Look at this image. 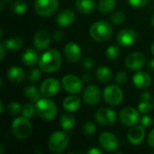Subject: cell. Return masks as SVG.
Instances as JSON below:
<instances>
[{
    "label": "cell",
    "instance_id": "cell-16",
    "mask_svg": "<svg viewBox=\"0 0 154 154\" xmlns=\"http://www.w3.org/2000/svg\"><path fill=\"white\" fill-rule=\"evenodd\" d=\"M65 58L72 63H77L81 60L82 57V51L79 44L76 42H68L63 50Z\"/></svg>",
    "mask_w": 154,
    "mask_h": 154
},
{
    "label": "cell",
    "instance_id": "cell-26",
    "mask_svg": "<svg viewBox=\"0 0 154 154\" xmlns=\"http://www.w3.org/2000/svg\"><path fill=\"white\" fill-rule=\"evenodd\" d=\"M23 94H24L25 97L32 103H36L42 96L40 89H38L35 86L26 87L23 90Z\"/></svg>",
    "mask_w": 154,
    "mask_h": 154
},
{
    "label": "cell",
    "instance_id": "cell-28",
    "mask_svg": "<svg viewBox=\"0 0 154 154\" xmlns=\"http://www.w3.org/2000/svg\"><path fill=\"white\" fill-rule=\"evenodd\" d=\"M96 77L97 79L102 82V83H107L109 81H111L113 74L112 71L106 66H101L99 67L97 71H96Z\"/></svg>",
    "mask_w": 154,
    "mask_h": 154
},
{
    "label": "cell",
    "instance_id": "cell-45",
    "mask_svg": "<svg viewBox=\"0 0 154 154\" xmlns=\"http://www.w3.org/2000/svg\"><path fill=\"white\" fill-rule=\"evenodd\" d=\"M91 79H92V78H91V75H90L89 73H86V74H84L83 77H82L83 82H86V83H89V82L91 81Z\"/></svg>",
    "mask_w": 154,
    "mask_h": 154
},
{
    "label": "cell",
    "instance_id": "cell-15",
    "mask_svg": "<svg viewBox=\"0 0 154 154\" xmlns=\"http://www.w3.org/2000/svg\"><path fill=\"white\" fill-rule=\"evenodd\" d=\"M83 99L85 103L89 106H96L100 102L101 99V92L97 86L89 85L83 91Z\"/></svg>",
    "mask_w": 154,
    "mask_h": 154
},
{
    "label": "cell",
    "instance_id": "cell-9",
    "mask_svg": "<svg viewBox=\"0 0 154 154\" xmlns=\"http://www.w3.org/2000/svg\"><path fill=\"white\" fill-rule=\"evenodd\" d=\"M97 122L103 126H111L116 122V113L112 108L102 107L99 108L96 113Z\"/></svg>",
    "mask_w": 154,
    "mask_h": 154
},
{
    "label": "cell",
    "instance_id": "cell-11",
    "mask_svg": "<svg viewBox=\"0 0 154 154\" xmlns=\"http://www.w3.org/2000/svg\"><path fill=\"white\" fill-rule=\"evenodd\" d=\"M60 83L54 78H49L45 79L40 86V91L45 97H51L56 96L60 89Z\"/></svg>",
    "mask_w": 154,
    "mask_h": 154
},
{
    "label": "cell",
    "instance_id": "cell-51",
    "mask_svg": "<svg viewBox=\"0 0 154 154\" xmlns=\"http://www.w3.org/2000/svg\"><path fill=\"white\" fill-rule=\"evenodd\" d=\"M151 23H152V25L154 27V14H152V18H151Z\"/></svg>",
    "mask_w": 154,
    "mask_h": 154
},
{
    "label": "cell",
    "instance_id": "cell-55",
    "mask_svg": "<svg viewBox=\"0 0 154 154\" xmlns=\"http://www.w3.org/2000/svg\"><path fill=\"white\" fill-rule=\"evenodd\" d=\"M153 106H154V101H153Z\"/></svg>",
    "mask_w": 154,
    "mask_h": 154
},
{
    "label": "cell",
    "instance_id": "cell-36",
    "mask_svg": "<svg viewBox=\"0 0 154 154\" xmlns=\"http://www.w3.org/2000/svg\"><path fill=\"white\" fill-rule=\"evenodd\" d=\"M152 104L150 103V101H142L139 106H138V111L140 114L143 115H147L152 111Z\"/></svg>",
    "mask_w": 154,
    "mask_h": 154
},
{
    "label": "cell",
    "instance_id": "cell-10",
    "mask_svg": "<svg viewBox=\"0 0 154 154\" xmlns=\"http://www.w3.org/2000/svg\"><path fill=\"white\" fill-rule=\"evenodd\" d=\"M137 39H138V35L136 32L130 28H125L121 30L116 36L117 43L125 48L134 45L137 42Z\"/></svg>",
    "mask_w": 154,
    "mask_h": 154
},
{
    "label": "cell",
    "instance_id": "cell-18",
    "mask_svg": "<svg viewBox=\"0 0 154 154\" xmlns=\"http://www.w3.org/2000/svg\"><path fill=\"white\" fill-rule=\"evenodd\" d=\"M76 19V14L71 9H64L61 12L59 13L57 18H56V23L60 27L65 28L69 27L71 25Z\"/></svg>",
    "mask_w": 154,
    "mask_h": 154
},
{
    "label": "cell",
    "instance_id": "cell-38",
    "mask_svg": "<svg viewBox=\"0 0 154 154\" xmlns=\"http://www.w3.org/2000/svg\"><path fill=\"white\" fill-rule=\"evenodd\" d=\"M127 74L125 71H119L116 76V81L118 85H125L127 82Z\"/></svg>",
    "mask_w": 154,
    "mask_h": 154
},
{
    "label": "cell",
    "instance_id": "cell-19",
    "mask_svg": "<svg viewBox=\"0 0 154 154\" xmlns=\"http://www.w3.org/2000/svg\"><path fill=\"white\" fill-rule=\"evenodd\" d=\"M133 83L136 88L144 89L152 84V78L146 71H137L133 77Z\"/></svg>",
    "mask_w": 154,
    "mask_h": 154
},
{
    "label": "cell",
    "instance_id": "cell-14",
    "mask_svg": "<svg viewBox=\"0 0 154 154\" xmlns=\"http://www.w3.org/2000/svg\"><path fill=\"white\" fill-rule=\"evenodd\" d=\"M146 61V57L140 51H134L129 54L125 59V66L130 70H139Z\"/></svg>",
    "mask_w": 154,
    "mask_h": 154
},
{
    "label": "cell",
    "instance_id": "cell-21",
    "mask_svg": "<svg viewBox=\"0 0 154 154\" xmlns=\"http://www.w3.org/2000/svg\"><path fill=\"white\" fill-rule=\"evenodd\" d=\"M7 79L13 83H21L25 78L24 70L19 66H12L6 71Z\"/></svg>",
    "mask_w": 154,
    "mask_h": 154
},
{
    "label": "cell",
    "instance_id": "cell-30",
    "mask_svg": "<svg viewBox=\"0 0 154 154\" xmlns=\"http://www.w3.org/2000/svg\"><path fill=\"white\" fill-rule=\"evenodd\" d=\"M28 9V5L23 0H16L11 4V10L16 14H23Z\"/></svg>",
    "mask_w": 154,
    "mask_h": 154
},
{
    "label": "cell",
    "instance_id": "cell-41",
    "mask_svg": "<svg viewBox=\"0 0 154 154\" xmlns=\"http://www.w3.org/2000/svg\"><path fill=\"white\" fill-rule=\"evenodd\" d=\"M82 65L86 69H91L95 66V61L91 58H85L82 61Z\"/></svg>",
    "mask_w": 154,
    "mask_h": 154
},
{
    "label": "cell",
    "instance_id": "cell-40",
    "mask_svg": "<svg viewBox=\"0 0 154 154\" xmlns=\"http://www.w3.org/2000/svg\"><path fill=\"white\" fill-rule=\"evenodd\" d=\"M152 124V117L149 116H145L143 115V116L141 118L140 120V125L144 127V128H148L151 126V125Z\"/></svg>",
    "mask_w": 154,
    "mask_h": 154
},
{
    "label": "cell",
    "instance_id": "cell-20",
    "mask_svg": "<svg viewBox=\"0 0 154 154\" xmlns=\"http://www.w3.org/2000/svg\"><path fill=\"white\" fill-rule=\"evenodd\" d=\"M51 43V36L46 31L41 30L37 32L33 37V45L36 49L42 51L45 50Z\"/></svg>",
    "mask_w": 154,
    "mask_h": 154
},
{
    "label": "cell",
    "instance_id": "cell-7",
    "mask_svg": "<svg viewBox=\"0 0 154 154\" xmlns=\"http://www.w3.org/2000/svg\"><path fill=\"white\" fill-rule=\"evenodd\" d=\"M103 97L108 105L116 106L122 103L124 99V93L118 86L110 85L104 89Z\"/></svg>",
    "mask_w": 154,
    "mask_h": 154
},
{
    "label": "cell",
    "instance_id": "cell-8",
    "mask_svg": "<svg viewBox=\"0 0 154 154\" xmlns=\"http://www.w3.org/2000/svg\"><path fill=\"white\" fill-rule=\"evenodd\" d=\"M61 86L66 92L69 94H78L83 88V82L79 77L72 74H68L62 78Z\"/></svg>",
    "mask_w": 154,
    "mask_h": 154
},
{
    "label": "cell",
    "instance_id": "cell-35",
    "mask_svg": "<svg viewBox=\"0 0 154 154\" xmlns=\"http://www.w3.org/2000/svg\"><path fill=\"white\" fill-rule=\"evenodd\" d=\"M41 69H36V68H32L29 71H28V79L31 81V82H37L41 77H42V72H41Z\"/></svg>",
    "mask_w": 154,
    "mask_h": 154
},
{
    "label": "cell",
    "instance_id": "cell-48",
    "mask_svg": "<svg viewBox=\"0 0 154 154\" xmlns=\"http://www.w3.org/2000/svg\"><path fill=\"white\" fill-rule=\"evenodd\" d=\"M148 68H149L150 70L154 71V59L151 60L149 61V63H148Z\"/></svg>",
    "mask_w": 154,
    "mask_h": 154
},
{
    "label": "cell",
    "instance_id": "cell-50",
    "mask_svg": "<svg viewBox=\"0 0 154 154\" xmlns=\"http://www.w3.org/2000/svg\"><path fill=\"white\" fill-rule=\"evenodd\" d=\"M5 151H4V146L2 144H0V154H4Z\"/></svg>",
    "mask_w": 154,
    "mask_h": 154
},
{
    "label": "cell",
    "instance_id": "cell-5",
    "mask_svg": "<svg viewBox=\"0 0 154 154\" xmlns=\"http://www.w3.org/2000/svg\"><path fill=\"white\" fill-rule=\"evenodd\" d=\"M32 132V125L29 118L21 116L12 122V133L14 136L20 141L27 139Z\"/></svg>",
    "mask_w": 154,
    "mask_h": 154
},
{
    "label": "cell",
    "instance_id": "cell-4",
    "mask_svg": "<svg viewBox=\"0 0 154 154\" xmlns=\"http://www.w3.org/2000/svg\"><path fill=\"white\" fill-rule=\"evenodd\" d=\"M89 34L97 42H106L112 37L113 27L106 21H97L90 26Z\"/></svg>",
    "mask_w": 154,
    "mask_h": 154
},
{
    "label": "cell",
    "instance_id": "cell-52",
    "mask_svg": "<svg viewBox=\"0 0 154 154\" xmlns=\"http://www.w3.org/2000/svg\"><path fill=\"white\" fill-rule=\"evenodd\" d=\"M151 51H152V55H154V42H153V43H152V45Z\"/></svg>",
    "mask_w": 154,
    "mask_h": 154
},
{
    "label": "cell",
    "instance_id": "cell-29",
    "mask_svg": "<svg viewBox=\"0 0 154 154\" xmlns=\"http://www.w3.org/2000/svg\"><path fill=\"white\" fill-rule=\"evenodd\" d=\"M116 6V0H99L97 8L99 12L103 14H108L112 12Z\"/></svg>",
    "mask_w": 154,
    "mask_h": 154
},
{
    "label": "cell",
    "instance_id": "cell-39",
    "mask_svg": "<svg viewBox=\"0 0 154 154\" xmlns=\"http://www.w3.org/2000/svg\"><path fill=\"white\" fill-rule=\"evenodd\" d=\"M151 0H128L129 4L135 8H142L145 6Z\"/></svg>",
    "mask_w": 154,
    "mask_h": 154
},
{
    "label": "cell",
    "instance_id": "cell-1",
    "mask_svg": "<svg viewBox=\"0 0 154 154\" xmlns=\"http://www.w3.org/2000/svg\"><path fill=\"white\" fill-rule=\"evenodd\" d=\"M61 63V55L58 51L54 49H51L45 51L38 61L39 68L45 73H53L57 71L60 68Z\"/></svg>",
    "mask_w": 154,
    "mask_h": 154
},
{
    "label": "cell",
    "instance_id": "cell-53",
    "mask_svg": "<svg viewBox=\"0 0 154 154\" xmlns=\"http://www.w3.org/2000/svg\"><path fill=\"white\" fill-rule=\"evenodd\" d=\"M4 10V3H1V11Z\"/></svg>",
    "mask_w": 154,
    "mask_h": 154
},
{
    "label": "cell",
    "instance_id": "cell-33",
    "mask_svg": "<svg viewBox=\"0 0 154 154\" xmlns=\"http://www.w3.org/2000/svg\"><path fill=\"white\" fill-rule=\"evenodd\" d=\"M119 54H120V49L118 46L110 45L106 50V56L109 60H116V58H118Z\"/></svg>",
    "mask_w": 154,
    "mask_h": 154
},
{
    "label": "cell",
    "instance_id": "cell-13",
    "mask_svg": "<svg viewBox=\"0 0 154 154\" xmlns=\"http://www.w3.org/2000/svg\"><path fill=\"white\" fill-rule=\"evenodd\" d=\"M98 143L100 147L106 152H114L118 147L117 137L110 132H104L101 134Z\"/></svg>",
    "mask_w": 154,
    "mask_h": 154
},
{
    "label": "cell",
    "instance_id": "cell-34",
    "mask_svg": "<svg viewBox=\"0 0 154 154\" xmlns=\"http://www.w3.org/2000/svg\"><path fill=\"white\" fill-rule=\"evenodd\" d=\"M96 130H97V127L93 122H86L82 127V131H83L84 134L87 136L93 135L96 133Z\"/></svg>",
    "mask_w": 154,
    "mask_h": 154
},
{
    "label": "cell",
    "instance_id": "cell-44",
    "mask_svg": "<svg viewBox=\"0 0 154 154\" xmlns=\"http://www.w3.org/2000/svg\"><path fill=\"white\" fill-rule=\"evenodd\" d=\"M141 98H142V101H150V99L152 98V95H151V93L144 91L143 93H142Z\"/></svg>",
    "mask_w": 154,
    "mask_h": 154
},
{
    "label": "cell",
    "instance_id": "cell-43",
    "mask_svg": "<svg viewBox=\"0 0 154 154\" xmlns=\"http://www.w3.org/2000/svg\"><path fill=\"white\" fill-rule=\"evenodd\" d=\"M148 144L151 148L154 149V128L148 135Z\"/></svg>",
    "mask_w": 154,
    "mask_h": 154
},
{
    "label": "cell",
    "instance_id": "cell-3",
    "mask_svg": "<svg viewBox=\"0 0 154 154\" xmlns=\"http://www.w3.org/2000/svg\"><path fill=\"white\" fill-rule=\"evenodd\" d=\"M69 143V136L63 131L53 132L48 141L49 150L56 154H60L65 152Z\"/></svg>",
    "mask_w": 154,
    "mask_h": 154
},
{
    "label": "cell",
    "instance_id": "cell-24",
    "mask_svg": "<svg viewBox=\"0 0 154 154\" xmlns=\"http://www.w3.org/2000/svg\"><path fill=\"white\" fill-rule=\"evenodd\" d=\"M81 106V101L80 98L77 96H69L67 97L63 102H62V106L63 108L68 111V112H76Z\"/></svg>",
    "mask_w": 154,
    "mask_h": 154
},
{
    "label": "cell",
    "instance_id": "cell-12",
    "mask_svg": "<svg viewBox=\"0 0 154 154\" xmlns=\"http://www.w3.org/2000/svg\"><path fill=\"white\" fill-rule=\"evenodd\" d=\"M119 118L124 125L132 127L139 121V111L134 107H125L120 111Z\"/></svg>",
    "mask_w": 154,
    "mask_h": 154
},
{
    "label": "cell",
    "instance_id": "cell-47",
    "mask_svg": "<svg viewBox=\"0 0 154 154\" xmlns=\"http://www.w3.org/2000/svg\"><path fill=\"white\" fill-rule=\"evenodd\" d=\"M88 154H103V152H102L101 150L97 149V148H92V149H90V150L88 152Z\"/></svg>",
    "mask_w": 154,
    "mask_h": 154
},
{
    "label": "cell",
    "instance_id": "cell-32",
    "mask_svg": "<svg viewBox=\"0 0 154 154\" xmlns=\"http://www.w3.org/2000/svg\"><path fill=\"white\" fill-rule=\"evenodd\" d=\"M110 20H111V22H112L113 24H115V25H120V24H122V23H125V14L123 12L116 11V12H115L110 16Z\"/></svg>",
    "mask_w": 154,
    "mask_h": 154
},
{
    "label": "cell",
    "instance_id": "cell-46",
    "mask_svg": "<svg viewBox=\"0 0 154 154\" xmlns=\"http://www.w3.org/2000/svg\"><path fill=\"white\" fill-rule=\"evenodd\" d=\"M5 45H4V43L2 42L1 44H0V50H1V56H0V60H4V58H5Z\"/></svg>",
    "mask_w": 154,
    "mask_h": 154
},
{
    "label": "cell",
    "instance_id": "cell-42",
    "mask_svg": "<svg viewBox=\"0 0 154 154\" xmlns=\"http://www.w3.org/2000/svg\"><path fill=\"white\" fill-rule=\"evenodd\" d=\"M63 32L61 30H56L53 33V39L55 42H60L63 38Z\"/></svg>",
    "mask_w": 154,
    "mask_h": 154
},
{
    "label": "cell",
    "instance_id": "cell-49",
    "mask_svg": "<svg viewBox=\"0 0 154 154\" xmlns=\"http://www.w3.org/2000/svg\"><path fill=\"white\" fill-rule=\"evenodd\" d=\"M4 111V103L3 101H0V114H2Z\"/></svg>",
    "mask_w": 154,
    "mask_h": 154
},
{
    "label": "cell",
    "instance_id": "cell-25",
    "mask_svg": "<svg viewBox=\"0 0 154 154\" xmlns=\"http://www.w3.org/2000/svg\"><path fill=\"white\" fill-rule=\"evenodd\" d=\"M60 125L64 131H71L76 125L75 116L70 112L63 114L60 119Z\"/></svg>",
    "mask_w": 154,
    "mask_h": 154
},
{
    "label": "cell",
    "instance_id": "cell-37",
    "mask_svg": "<svg viewBox=\"0 0 154 154\" xmlns=\"http://www.w3.org/2000/svg\"><path fill=\"white\" fill-rule=\"evenodd\" d=\"M22 106L18 102H11L7 106V110L11 115H17L22 111Z\"/></svg>",
    "mask_w": 154,
    "mask_h": 154
},
{
    "label": "cell",
    "instance_id": "cell-6",
    "mask_svg": "<svg viewBox=\"0 0 154 154\" xmlns=\"http://www.w3.org/2000/svg\"><path fill=\"white\" fill-rule=\"evenodd\" d=\"M59 7V0H35L34 10L42 17L52 15Z\"/></svg>",
    "mask_w": 154,
    "mask_h": 154
},
{
    "label": "cell",
    "instance_id": "cell-31",
    "mask_svg": "<svg viewBox=\"0 0 154 154\" xmlns=\"http://www.w3.org/2000/svg\"><path fill=\"white\" fill-rule=\"evenodd\" d=\"M23 116L24 117H27L29 119L31 118H33V116H35L36 114V108H35V106L32 105V104H24L22 107V111H21Z\"/></svg>",
    "mask_w": 154,
    "mask_h": 154
},
{
    "label": "cell",
    "instance_id": "cell-17",
    "mask_svg": "<svg viewBox=\"0 0 154 154\" xmlns=\"http://www.w3.org/2000/svg\"><path fill=\"white\" fill-rule=\"evenodd\" d=\"M145 128L142 125H134L130 128L127 134V139L133 145H138L142 143L145 138Z\"/></svg>",
    "mask_w": 154,
    "mask_h": 154
},
{
    "label": "cell",
    "instance_id": "cell-22",
    "mask_svg": "<svg viewBox=\"0 0 154 154\" xmlns=\"http://www.w3.org/2000/svg\"><path fill=\"white\" fill-rule=\"evenodd\" d=\"M21 59H22L23 63L27 67H32L39 61L38 53L36 52V51H34L33 49H31V48L26 49L22 53Z\"/></svg>",
    "mask_w": 154,
    "mask_h": 154
},
{
    "label": "cell",
    "instance_id": "cell-23",
    "mask_svg": "<svg viewBox=\"0 0 154 154\" xmlns=\"http://www.w3.org/2000/svg\"><path fill=\"white\" fill-rule=\"evenodd\" d=\"M75 5L78 11L84 14H89L96 9L95 0H76Z\"/></svg>",
    "mask_w": 154,
    "mask_h": 154
},
{
    "label": "cell",
    "instance_id": "cell-27",
    "mask_svg": "<svg viewBox=\"0 0 154 154\" xmlns=\"http://www.w3.org/2000/svg\"><path fill=\"white\" fill-rule=\"evenodd\" d=\"M5 47L6 48V50L9 51H17L19 49H21L23 45V40L21 37H10L8 39H6L4 42Z\"/></svg>",
    "mask_w": 154,
    "mask_h": 154
},
{
    "label": "cell",
    "instance_id": "cell-54",
    "mask_svg": "<svg viewBox=\"0 0 154 154\" xmlns=\"http://www.w3.org/2000/svg\"><path fill=\"white\" fill-rule=\"evenodd\" d=\"M2 1H4V2H7V1H11V0H2Z\"/></svg>",
    "mask_w": 154,
    "mask_h": 154
},
{
    "label": "cell",
    "instance_id": "cell-2",
    "mask_svg": "<svg viewBox=\"0 0 154 154\" xmlns=\"http://www.w3.org/2000/svg\"><path fill=\"white\" fill-rule=\"evenodd\" d=\"M36 115L42 120H53L58 114L56 104L49 98H40L35 105Z\"/></svg>",
    "mask_w": 154,
    "mask_h": 154
}]
</instances>
